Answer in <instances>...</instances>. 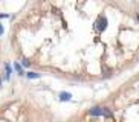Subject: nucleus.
Masks as SVG:
<instances>
[{"instance_id":"obj_1","label":"nucleus","mask_w":139,"mask_h":122,"mask_svg":"<svg viewBox=\"0 0 139 122\" xmlns=\"http://www.w3.org/2000/svg\"><path fill=\"white\" fill-rule=\"evenodd\" d=\"M103 113H104V108L103 107H92L89 110V114L90 116H103Z\"/></svg>"},{"instance_id":"obj_2","label":"nucleus","mask_w":139,"mask_h":122,"mask_svg":"<svg viewBox=\"0 0 139 122\" xmlns=\"http://www.w3.org/2000/svg\"><path fill=\"white\" fill-rule=\"evenodd\" d=\"M96 25H98V31H101V32H103L105 27H107V18L101 15V17H99V20L96 21Z\"/></svg>"},{"instance_id":"obj_3","label":"nucleus","mask_w":139,"mask_h":122,"mask_svg":"<svg viewBox=\"0 0 139 122\" xmlns=\"http://www.w3.org/2000/svg\"><path fill=\"white\" fill-rule=\"evenodd\" d=\"M70 99H72V95L70 93H67V92H61L60 93V101L66 102V101H70Z\"/></svg>"},{"instance_id":"obj_4","label":"nucleus","mask_w":139,"mask_h":122,"mask_svg":"<svg viewBox=\"0 0 139 122\" xmlns=\"http://www.w3.org/2000/svg\"><path fill=\"white\" fill-rule=\"evenodd\" d=\"M14 69L17 70V73L20 75V76H23V75H26L25 73V70H23V66L20 64V63H14Z\"/></svg>"},{"instance_id":"obj_5","label":"nucleus","mask_w":139,"mask_h":122,"mask_svg":"<svg viewBox=\"0 0 139 122\" xmlns=\"http://www.w3.org/2000/svg\"><path fill=\"white\" fill-rule=\"evenodd\" d=\"M5 72H6V75H5V78H6V81H9V78H11V73H12V69H11V64H5Z\"/></svg>"},{"instance_id":"obj_6","label":"nucleus","mask_w":139,"mask_h":122,"mask_svg":"<svg viewBox=\"0 0 139 122\" xmlns=\"http://www.w3.org/2000/svg\"><path fill=\"white\" fill-rule=\"evenodd\" d=\"M26 76H28L29 79H37V78H40L41 75H40V73H37V72H28Z\"/></svg>"},{"instance_id":"obj_7","label":"nucleus","mask_w":139,"mask_h":122,"mask_svg":"<svg viewBox=\"0 0 139 122\" xmlns=\"http://www.w3.org/2000/svg\"><path fill=\"white\" fill-rule=\"evenodd\" d=\"M22 66H23V67H29V66H31V63H29V60H26V58H23V60H22Z\"/></svg>"},{"instance_id":"obj_8","label":"nucleus","mask_w":139,"mask_h":122,"mask_svg":"<svg viewBox=\"0 0 139 122\" xmlns=\"http://www.w3.org/2000/svg\"><path fill=\"white\" fill-rule=\"evenodd\" d=\"M3 31H5V29H3V25H2V23H0V37H2V35H3Z\"/></svg>"},{"instance_id":"obj_9","label":"nucleus","mask_w":139,"mask_h":122,"mask_svg":"<svg viewBox=\"0 0 139 122\" xmlns=\"http://www.w3.org/2000/svg\"><path fill=\"white\" fill-rule=\"evenodd\" d=\"M9 14H0V18H8Z\"/></svg>"},{"instance_id":"obj_10","label":"nucleus","mask_w":139,"mask_h":122,"mask_svg":"<svg viewBox=\"0 0 139 122\" xmlns=\"http://www.w3.org/2000/svg\"><path fill=\"white\" fill-rule=\"evenodd\" d=\"M0 87H2V76H0Z\"/></svg>"},{"instance_id":"obj_11","label":"nucleus","mask_w":139,"mask_h":122,"mask_svg":"<svg viewBox=\"0 0 139 122\" xmlns=\"http://www.w3.org/2000/svg\"><path fill=\"white\" fill-rule=\"evenodd\" d=\"M138 20H139V14H138Z\"/></svg>"}]
</instances>
